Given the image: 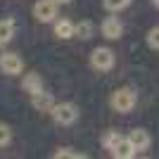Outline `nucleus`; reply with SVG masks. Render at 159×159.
<instances>
[{
  "label": "nucleus",
  "mask_w": 159,
  "mask_h": 159,
  "mask_svg": "<svg viewBox=\"0 0 159 159\" xmlns=\"http://www.w3.org/2000/svg\"><path fill=\"white\" fill-rule=\"evenodd\" d=\"M33 17L38 21H43V24L52 21L55 17H57V2H55V0H38V2L33 5Z\"/></svg>",
  "instance_id": "4"
},
{
  "label": "nucleus",
  "mask_w": 159,
  "mask_h": 159,
  "mask_svg": "<svg viewBox=\"0 0 159 159\" xmlns=\"http://www.w3.org/2000/svg\"><path fill=\"white\" fill-rule=\"evenodd\" d=\"M102 5L109 10V12H121L131 5V0H102Z\"/></svg>",
  "instance_id": "15"
},
{
  "label": "nucleus",
  "mask_w": 159,
  "mask_h": 159,
  "mask_svg": "<svg viewBox=\"0 0 159 159\" xmlns=\"http://www.w3.org/2000/svg\"><path fill=\"white\" fill-rule=\"evenodd\" d=\"M52 119L60 124V126H71L74 121L79 119V107L74 102H60V105L52 107Z\"/></svg>",
  "instance_id": "1"
},
{
  "label": "nucleus",
  "mask_w": 159,
  "mask_h": 159,
  "mask_svg": "<svg viewBox=\"0 0 159 159\" xmlns=\"http://www.w3.org/2000/svg\"><path fill=\"white\" fill-rule=\"evenodd\" d=\"M60 157H69V159H83L86 154H81V152H71L69 147H60V150L55 152V159H60Z\"/></svg>",
  "instance_id": "18"
},
{
  "label": "nucleus",
  "mask_w": 159,
  "mask_h": 159,
  "mask_svg": "<svg viewBox=\"0 0 159 159\" xmlns=\"http://www.w3.org/2000/svg\"><path fill=\"white\" fill-rule=\"evenodd\" d=\"M55 36H57V38H62V40L74 38V36H76V24H74V21H69V19H60L57 24H55Z\"/></svg>",
  "instance_id": "11"
},
{
  "label": "nucleus",
  "mask_w": 159,
  "mask_h": 159,
  "mask_svg": "<svg viewBox=\"0 0 159 159\" xmlns=\"http://www.w3.org/2000/svg\"><path fill=\"white\" fill-rule=\"evenodd\" d=\"M90 64L98 71H109L114 66V52L109 48H95L93 52H90Z\"/></svg>",
  "instance_id": "3"
},
{
  "label": "nucleus",
  "mask_w": 159,
  "mask_h": 159,
  "mask_svg": "<svg viewBox=\"0 0 159 159\" xmlns=\"http://www.w3.org/2000/svg\"><path fill=\"white\" fill-rule=\"evenodd\" d=\"M57 5H66V2H71V0H55Z\"/></svg>",
  "instance_id": "19"
},
{
  "label": "nucleus",
  "mask_w": 159,
  "mask_h": 159,
  "mask_svg": "<svg viewBox=\"0 0 159 159\" xmlns=\"http://www.w3.org/2000/svg\"><path fill=\"white\" fill-rule=\"evenodd\" d=\"M0 57H2V43H0Z\"/></svg>",
  "instance_id": "20"
},
{
  "label": "nucleus",
  "mask_w": 159,
  "mask_h": 159,
  "mask_svg": "<svg viewBox=\"0 0 159 159\" xmlns=\"http://www.w3.org/2000/svg\"><path fill=\"white\" fill-rule=\"evenodd\" d=\"M119 140H121V135H119V133H116V131H107L105 135H102V147L112 152V150H114V145H116Z\"/></svg>",
  "instance_id": "13"
},
{
  "label": "nucleus",
  "mask_w": 159,
  "mask_h": 159,
  "mask_svg": "<svg viewBox=\"0 0 159 159\" xmlns=\"http://www.w3.org/2000/svg\"><path fill=\"white\" fill-rule=\"evenodd\" d=\"M0 69H2V74H7V76H17V74H21V69H24V60L14 52H2V57H0Z\"/></svg>",
  "instance_id": "5"
},
{
  "label": "nucleus",
  "mask_w": 159,
  "mask_h": 159,
  "mask_svg": "<svg viewBox=\"0 0 159 159\" xmlns=\"http://www.w3.org/2000/svg\"><path fill=\"white\" fill-rule=\"evenodd\" d=\"M128 140L135 145V150H138V152L150 147V133H147L145 128H133V131L128 133Z\"/></svg>",
  "instance_id": "10"
},
{
  "label": "nucleus",
  "mask_w": 159,
  "mask_h": 159,
  "mask_svg": "<svg viewBox=\"0 0 159 159\" xmlns=\"http://www.w3.org/2000/svg\"><path fill=\"white\" fill-rule=\"evenodd\" d=\"M31 105L38 109V112H52V107H55V100L50 93H45V90H40V93L31 95Z\"/></svg>",
  "instance_id": "8"
},
{
  "label": "nucleus",
  "mask_w": 159,
  "mask_h": 159,
  "mask_svg": "<svg viewBox=\"0 0 159 159\" xmlns=\"http://www.w3.org/2000/svg\"><path fill=\"white\" fill-rule=\"evenodd\" d=\"M135 145H133L131 140H128V135L126 138H121L116 145H114V150H112V157H116V159H131V157H135Z\"/></svg>",
  "instance_id": "7"
},
{
  "label": "nucleus",
  "mask_w": 159,
  "mask_h": 159,
  "mask_svg": "<svg viewBox=\"0 0 159 159\" xmlns=\"http://www.w3.org/2000/svg\"><path fill=\"white\" fill-rule=\"evenodd\" d=\"M76 36H79L81 40H88L93 36V24H90V21H79V24H76Z\"/></svg>",
  "instance_id": "14"
},
{
  "label": "nucleus",
  "mask_w": 159,
  "mask_h": 159,
  "mask_svg": "<svg viewBox=\"0 0 159 159\" xmlns=\"http://www.w3.org/2000/svg\"><path fill=\"white\" fill-rule=\"evenodd\" d=\"M14 29H17L14 19H10V17L0 19V43H2V45H5V43H10V40L14 38Z\"/></svg>",
  "instance_id": "12"
},
{
  "label": "nucleus",
  "mask_w": 159,
  "mask_h": 159,
  "mask_svg": "<svg viewBox=\"0 0 159 159\" xmlns=\"http://www.w3.org/2000/svg\"><path fill=\"white\" fill-rule=\"evenodd\" d=\"M10 140H12V131L7 124H0V147H7L10 145Z\"/></svg>",
  "instance_id": "17"
},
{
  "label": "nucleus",
  "mask_w": 159,
  "mask_h": 159,
  "mask_svg": "<svg viewBox=\"0 0 159 159\" xmlns=\"http://www.w3.org/2000/svg\"><path fill=\"white\" fill-rule=\"evenodd\" d=\"M154 5H157V7H159V0H154Z\"/></svg>",
  "instance_id": "21"
},
{
  "label": "nucleus",
  "mask_w": 159,
  "mask_h": 159,
  "mask_svg": "<svg viewBox=\"0 0 159 159\" xmlns=\"http://www.w3.org/2000/svg\"><path fill=\"white\" fill-rule=\"evenodd\" d=\"M135 100H138V95L133 93L131 88H119V90L112 95V107L116 112L126 114V112H131L133 107H135Z\"/></svg>",
  "instance_id": "2"
},
{
  "label": "nucleus",
  "mask_w": 159,
  "mask_h": 159,
  "mask_svg": "<svg viewBox=\"0 0 159 159\" xmlns=\"http://www.w3.org/2000/svg\"><path fill=\"white\" fill-rule=\"evenodd\" d=\"M100 31H102V36H105V38L116 40V38H121V33H124V24L119 21V17H107V19L102 21Z\"/></svg>",
  "instance_id": "6"
},
{
  "label": "nucleus",
  "mask_w": 159,
  "mask_h": 159,
  "mask_svg": "<svg viewBox=\"0 0 159 159\" xmlns=\"http://www.w3.org/2000/svg\"><path fill=\"white\" fill-rule=\"evenodd\" d=\"M21 88H24V93L29 95H36L43 90V79H40V74H26L24 79H21Z\"/></svg>",
  "instance_id": "9"
},
{
  "label": "nucleus",
  "mask_w": 159,
  "mask_h": 159,
  "mask_svg": "<svg viewBox=\"0 0 159 159\" xmlns=\"http://www.w3.org/2000/svg\"><path fill=\"white\" fill-rule=\"evenodd\" d=\"M147 45L152 48V50H159V26L147 31Z\"/></svg>",
  "instance_id": "16"
}]
</instances>
